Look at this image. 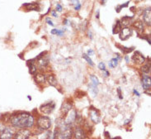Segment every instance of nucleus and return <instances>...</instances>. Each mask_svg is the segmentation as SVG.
<instances>
[{
	"mask_svg": "<svg viewBox=\"0 0 151 139\" xmlns=\"http://www.w3.org/2000/svg\"><path fill=\"white\" fill-rule=\"evenodd\" d=\"M11 124L18 129L31 128L34 124V119L30 113H22L12 116L10 119Z\"/></svg>",
	"mask_w": 151,
	"mask_h": 139,
	"instance_id": "f257e3e1",
	"label": "nucleus"
},
{
	"mask_svg": "<svg viewBox=\"0 0 151 139\" xmlns=\"http://www.w3.org/2000/svg\"><path fill=\"white\" fill-rule=\"evenodd\" d=\"M59 130V135L61 139H71L72 135H73V131L71 127H70V125L67 124H62Z\"/></svg>",
	"mask_w": 151,
	"mask_h": 139,
	"instance_id": "f03ea898",
	"label": "nucleus"
},
{
	"mask_svg": "<svg viewBox=\"0 0 151 139\" xmlns=\"http://www.w3.org/2000/svg\"><path fill=\"white\" fill-rule=\"evenodd\" d=\"M37 126L38 128L42 130H47L51 126V120L50 118L45 116H40L37 120Z\"/></svg>",
	"mask_w": 151,
	"mask_h": 139,
	"instance_id": "7ed1b4c3",
	"label": "nucleus"
},
{
	"mask_svg": "<svg viewBox=\"0 0 151 139\" xmlns=\"http://www.w3.org/2000/svg\"><path fill=\"white\" fill-rule=\"evenodd\" d=\"M56 104L54 102H50V103H45L41 105L40 108V110L41 113H45V114H50L53 112V110L55 109Z\"/></svg>",
	"mask_w": 151,
	"mask_h": 139,
	"instance_id": "20e7f679",
	"label": "nucleus"
},
{
	"mask_svg": "<svg viewBox=\"0 0 151 139\" xmlns=\"http://www.w3.org/2000/svg\"><path fill=\"white\" fill-rule=\"evenodd\" d=\"M31 136V132L27 129H20L14 135L15 139H28Z\"/></svg>",
	"mask_w": 151,
	"mask_h": 139,
	"instance_id": "39448f33",
	"label": "nucleus"
},
{
	"mask_svg": "<svg viewBox=\"0 0 151 139\" xmlns=\"http://www.w3.org/2000/svg\"><path fill=\"white\" fill-rule=\"evenodd\" d=\"M133 34V31L128 28V27H125L123 29H121L120 33H119V37L122 41H126L127 39H129Z\"/></svg>",
	"mask_w": 151,
	"mask_h": 139,
	"instance_id": "423d86ee",
	"label": "nucleus"
},
{
	"mask_svg": "<svg viewBox=\"0 0 151 139\" xmlns=\"http://www.w3.org/2000/svg\"><path fill=\"white\" fill-rule=\"evenodd\" d=\"M90 119L94 124H99L101 122L100 113L97 109L92 108L90 109Z\"/></svg>",
	"mask_w": 151,
	"mask_h": 139,
	"instance_id": "0eeeda50",
	"label": "nucleus"
},
{
	"mask_svg": "<svg viewBox=\"0 0 151 139\" xmlns=\"http://www.w3.org/2000/svg\"><path fill=\"white\" fill-rule=\"evenodd\" d=\"M13 138V132L9 128H4L0 133V139H12Z\"/></svg>",
	"mask_w": 151,
	"mask_h": 139,
	"instance_id": "6e6552de",
	"label": "nucleus"
},
{
	"mask_svg": "<svg viewBox=\"0 0 151 139\" xmlns=\"http://www.w3.org/2000/svg\"><path fill=\"white\" fill-rule=\"evenodd\" d=\"M73 107V103H72V101H70L69 99L65 100L62 106H61V113L63 115H66L67 113H69L70 111V109Z\"/></svg>",
	"mask_w": 151,
	"mask_h": 139,
	"instance_id": "1a4fd4ad",
	"label": "nucleus"
},
{
	"mask_svg": "<svg viewBox=\"0 0 151 139\" xmlns=\"http://www.w3.org/2000/svg\"><path fill=\"white\" fill-rule=\"evenodd\" d=\"M145 58L141 54V52L136 51L134 53V55L132 57V61L134 62V63H136V64H143L145 62Z\"/></svg>",
	"mask_w": 151,
	"mask_h": 139,
	"instance_id": "9d476101",
	"label": "nucleus"
},
{
	"mask_svg": "<svg viewBox=\"0 0 151 139\" xmlns=\"http://www.w3.org/2000/svg\"><path fill=\"white\" fill-rule=\"evenodd\" d=\"M74 138L76 139H85L86 136H87L84 129H83L81 127H77L74 129Z\"/></svg>",
	"mask_w": 151,
	"mask_h": 139,
	"instance_id": "9b49d317",
	"label": "nucleus"
},
{
	"mask_svg": "<svg viewBox=\"0 0 151 139\" xmlns=\"http://www.w3.org/2000/svg\"><path fill=\"white\" fill-rule=\"evenodd\" d=\"M150 76H149L147 75H143V77H142V87L144 89H145V90L150 89Z\"/></svg>",
	"mask_w": 151,
	"mask_h": 139,
	"instance_id": "f8f14e48",
	"label": "nucleus"
},
{
	"mask_svg": "<svg viewBox=\"0 0 151 139\" xmlns=\"http://www.w3.org/2000/svg\"><path fill=\"white\" fill-rule=\"evenodd\" d=\"M143 19H144L145 22L148 26H150L151 25L150 8H146L145 10L144 11V13H143Z\"/></svg>",
	"mask_w": 151,
	"mask_h": 139,
	"instance_id": "ddd939ff",
	"label": "nucleus"
},
{
	"mask_svg": "<svg viewBox=\"0 0 151 139\" xmlns=\"http://www.w3.org/2000/svg\"><path fill=\"white\" fill-rule=\"evenodd\" d=\"M45 81H47L48 84L51 86H56L57 85V80L53 75H48L45 76Z\"/></svg>",
	"mask_w": 151,
	"mask_h": 139,
	"instance_id": "4468645a",
	"label": "nucleus"
},
{
	"mask_svg": "<svg viewBox=\"0 0 151 139\" xmlns=\"http://www.w3.org/2000/svg\"><path fill=\"white\" fill-rule=\"evenodd\" d=\"M24 7L26 8L27 10L30 11H40V6L36 3H25L23 4Z\"/></svg>",
	"mask_w": 151,
	"mask_h": 139,
	"instance_id": "2eb2a0df",
	"label": "nucleus"
},
{
	"mask_svg": "<svg viewBox=\"0 0 151 139\" xmlns=\"http://www.w3.org/2000/svg\"><path fill=\"white\" fill-rule=\"evenodd\" d=\"M133 17H128V16H125L121 18V27L123 26L124 27H127L128 25H130L131 22V20H132Z\"/></svg>",
	"mask_w": 151,
	"mask_h": 139,
	"instance_id": "dca6fc26",
	"label": "nucleus"
},
{
	"mask_svg": "<svg viewBox=\"0 0 151 139\" xmlns=\"http://www.w3.org/2000/svg\"><path fill=\"white\" fill-rule=\"evenodd\" d=\"M37 58H38V62H39L40 66H41L45 67L49 65V59H48L47 56L46 57H40V56H38Z\"/></svg>",
	"mask_w": 151,
	"mask_h": 139,
	"instance_id": "f3484780",
	"label": "nucleus"
},
{
	"mask_svg": "<svg viewBox=\"0 0 151 139\" xmlns=\"http://www.w3.org/2000/svg\"><path fill=\"white\" fill-rule=\"evenodd\" d=\"M35 82L38 84H43L45 82V75L44 74H40L38 73L35 75Z\"/></svg>",
	"mask_w": 151,
	"mask_h": 139,
	"instance_id": "a211bd4d",
	"label": "nucleus"
},
{
	"mask_svg": "<svg viewBox=\"0 0 151 139\" xmlns=\"http://www.w3.org/2000/svg\"><path fill=\"white\" fill-rule=\"evenodd\" d=\"M134 27L136 28L138 31H144V25L142 21H137L134 23Z\"/></svg>",
	"mask_w": 151,
	"mask_h": 139,
	"instance_id": "6ab92c4d",
	"label": "nucleus"
},
{
	"mask_svg": "<svg viewBox=\"0 0 151 139\" xmlns=\"http://www.w3.org/2000/svg\"><path fill=\"white\" fill-rule=\"evenodd\" d=\"M121 30V22L119 20L116 21V26L114 27V28H113V31H112V33L113 34H117V33H119Z\"/></svg>",
	"mask_w": 151,
	"mask_h": 139,
	"instance_id": "aec40b11",
	"label": "nucleus"
},
{
	"mask_svg": "<svg viewBox=\"0 0 151 139\" xmlns=\"http://www.w3.org/2000/svg\"><path fill=\"white\" fill-rule=\"evenodd\" d=\"M108 65H109L110 68H115V67L118 66V59L117 58H112Z\"/></svg>",
	"mask_w": 151,
	"mask_h": 139,
	"instance_id": "412c9836",
	"label": "nucleus"
},
{
	"mask_svg": "<svg viewBox=\"0 0 151 139\" xmlns=\"http://www.w3.org/2000/svg\"><path fill=\"white\" fill-rule=\"evenodd\" d=\"M90 79H91V81H92V85L97 87V85L100 84V83H99V80H98V79L96 77L95 75H91Z\"/></svg>",
	"mask_w": 151,
	"mask_h": 139,
	"instance_id": "4be33fe9",
	"label": "nucleus"
},
{
	"mask_svg": "<svg viewBox=\"0 0 151 139\" xmlns=\"http://www.w3.org/2000/svg\"><path fill=\"white\" fill-rule=\"evenodd\" d=\"M141 71L144 74H145V75L150 73V65H145V66H142L141 67Z\"/></svg>",
	"mask_w": 151,
	"mask_h": 139,
	"instance_id": "5701e85b",
	"label": "nucleus"
},
{
	"mask_svg": "<svg viewBox=\"0 0 151 139\" xmlns=\"http://www.w3.org/2000/svg\"><path fill=\"white\" fill-rule=\"evenodd\" d=\"M83 58L84 59H85L86 61H87V62L91 66H94V64H93V61L91 60V58L89 57V56H88L87 54H83Z\"/></svg>",
	"mask_w": 151,
	"mask_h": 139,
	"instance_id": "b1692460",
	"label": "nucleus"
},
{
	"mask_svg": "<svg viewBox=\"0 0 151 139\" xmlns=\"http://www.w3.org/2000/svg\"><path fill=\"white\" fill-rule=\"evenodd\" d=\"M29 72L31 75H34L36 72V67L33 64V63H30V66H29Z\"/></svg>",
	"mask_w": 151,
	"mask_h": 139,
	"instance_id": "393cba45",
	"label": "nucleus"
},
{
	"mask_svg": "<svg viewBox=\"0 0 151 139\" xmlns=\"http://www.w3.org/2000/svg\"><path fill=\"white\" fill-rule=\"evenodd\" d=\"M134 49H135V47H130V48H128V47H124V46L121 47V51H122V52H124V53H130V52H132Z\"/></svg>",
	"mask_w": 151,
	"mask_h": 139,
	"instance_id": "a878e982",
	"label": "nucleus"
},
{
	"mask_svg": "<svg viewBox=\"0 0 151 139\" xmlns=\"http://www.w3.org/2000/svg\"><path fill=\"white\" fill-rule=\"evenodd\" d=\"M128 5H129V2H126V3L123 4V5L118 6V7L116 8V12H117V13H120V11H121V8H126Z\"/></svg>",
	"mask_w": 151,
	"mask_h": 139,
	"instance_id": "bb28decb",
	"label": "nucleus"
},
{
	"mask_svg": "<svg viewBox=\"0 0 151 139\" xmlns=\"http://www.w3.org/2000/svg\"><path fill=\"white\" fill-rule=\"evenodd\" d=\"M98 68L100 69L101 71H106V66H105V64H104L103 62H101V63H99V65H98Z\"/></svg>",
	"mask_w": 151,
	"mask_h": 139,
	"instance_id": "cd10ccee",
	"label": "nucleus"
},
{
	"mask_svg": "<svg viewBox=\"0 0 151 139\" xmlns=\"http://www.w3.org/2000/svg\"><path fill=\"white\" fill-rule=\"evenodd\" d=\"M59 31L60 30H58V29H53V30H51V34H53V35H58L59 34Z\"/></svg>",
	"mask_w": 151,
	"mask_h": 139,
	"instance_id": "c85d7f7f",
	"label": "nucleus"
},
{
	"mask_svg": "<svg viewBox=\"0 0 151 139\" xmlns=\"http://www.w3.org/2000/svg\"><path fill=\"white\" fill-rule=\"evenodd\" d=\"M62 9H63V8H62V6H61L60 3H57V4H56V10L58 11V12H61Z\"/></svg>",
	"mask_w": 151,
	"mask_h": 139,
	"instance_id": "c756f323",
	"label": "nucleus"
},
{
	"mask_svg": "<svg viewBox=\"0 0 151 139\" xmlns=\"http://www.w3.org/2000/svg\"><path fill=\"white\" fill-rule=\"evenodd\" d=\"M46 22H47V23H48L49 25H50V26H52V27L54 26V23L52 22V21L50 20L49 17H47V18H46Z\"/></svg>",
	"mask_w": 151,
	"mask_h": 139,
	"instance_id": "7c9ffc66",
	"label": "nucleus"
},
{
	"mask_svg": "<svg viewBox=\"0 0 151 139\" xmlns=\"http://www.w3.org/2000/svg\"><path fill=\"white\" fill-rule=\"evenodd\" d=\"M72 3H73L74 6H77L79 5V4H80V3H79V0H72Z\"/></svg>",
	"mask_w": 151,
	"mask_h": 139,
	"instance_id": "2f4dec72",
	"label": "nucleus"
},
{
	"mask_svg": "<svg viewBox=\"0 0 151 139\" xmlns=\"http://www.w3.org/2000/svg\"><path fill=\"white\" fill-rule=\"evenodd\" d=\"M117 92H118V94H119V98H122V95H121V89H120V88H118Z\"/></svg>",
	"mask_w": 151,
	"mask_h": 139,
	"instance_id": "473e14b6",
	"label": "nucleus"
},
{
	"mask_svg": "<svg viewBox=\"0 0 151 139\" xmlns=\"http://www.w3.org/2000/svg\"><path fill=\"white\" fill-rule=\"evenodd\" d=\"M80 8H81V4H79V5H77L74 7V9L77 11H79V9H80Z\"/></svg>",
	"mask_w": 151,
	"mask_h": 139,
	"instance_id": "72a5a7b5",
	"label": "nucleus"
},
{
	"mask_svg": "<svg viewBox=\"0 0 151 139\" xmlns=\"http://www.w3.org/2000/svg\"><path fill=\"white\" fill-rule=\"evenodd\" d=\"M4 128H5V127H4V126H3V124H0V133H1V132L3 131V129H4Z\"/></svg>",
	"mask_w": 151,
	"mask_h": 139,
	"instance_id": "f704fd0d",
	"label": "nucleus"
},
{
	"mask_svg": "<svg viewBox=\"0 0 151 139\" xmlns=\"http://www.w3.org/2000/svg\"><path fill=\"white\" fill-rule=\"evenodd\" d=\"M93 52L92 51V50H88V56H91V55H93Z\"/></svg>",
	"mask_w": 151,
	"mask_h": 139,
	"instance_id": "c9c22d12",
	"label": "nucleus"
},
{
	"mask_svg": "<svg viewBox=\"0 0 151 139\" xmlns=\"http://www.w3.org/2000/svg\"><path fill=\"white\" fill-rule=\"evenodd\" d=\"M88 36H89V37H90V39H93V34H92L91 30H88Z\"/></svg>",
	"mask_w": 151,
	"mask_h": 139,
	"instance_id": "e433bc0d",
	"label": "nucleus"
},
{
	"mask_svg": "<svg viewBox=\"0 0 151 139\" xmlns=\"http://www.w3.org/2000/svg\"><path fill=\"white\" fill-rule=\"evenodd\" d=\"M52 15L54 16V17H58V15H57V13H56V10H55V11H53V12H52Z\"/></svg>",
	"mask_w": 151,
	"mask_h": 139,
	"instance_id": "4c0bfd02",
	"label": "nucleus"
},
{
	"mask_svg": "<svg viewBox=\"0 0 151 139\" xmlns=\"http://www.w3.org/2000/svg\"><path fill=\"white\" fill-rule=\"evenodd\" d=\"M134 93L136 94V95H137V96H141V94H140V93L138 92V91H137L136 89H134Z\"/></svg>",
	"mask_w": 151,
	"mask_h": 139,
	"instance_id": "58836bf2",
	"label": "nucleus"
},
{
	"mask_svg": "<svg viewBox=\"0 0 151 139\" xmlns=\"http://www.w3.org/2000/svg\"><path fill=\"white\" fill-rule=\"evenodd\" d=\"M109 75H110V74H109V72H108L107 71H105V76H106V77H107V76H109Z\"/></svg>",
	"mask_w": 151,
	"mask_h": 139,
	"instance_id": "ea45409f",
	"label": "nucleus"
},
{
	"mask_svg": "<svg viewBox=\"0 0 151 139\" xmlns=\"http://www.w3.org/2000/svg\"><path fill=\"white\" fill-rule=\"evenodd\" d=\"M97 19L99 18V10L97 11Z\"/></svg>",
	"mask_w": 151,
	"mask_h": 139,
	"instance_id": "a19ab883",
	"label": "nucleus"
},
{
	"mask_svg": "<svg viewBox=\"0 0 151 139\" xmlns=\"http://www.w3.org/2000/svg\"><path fill=\"white\" fill-rule=\"evenodd\" d=\"M125 59H126V61L127 62V63H128V62H129V61H130V59H129V57H126V58H125Z\"/></svg>",
	"mask_w": 151,
	"mask_h": 139,
	"instance_id": "79ce46f5",
	"label": "nucleus"
},
{
	"mask_svg": "<svg viewBox=\"0 0 151 139\" xmlns=\"http://www.w3.org/2000/svg\"><path fill=\"white\" fill-rule=\"evenodd\" d=\"M106 2V0H102V3L103 4H104V3H105Z\"/></svg>",
	"mask_w": 151,
	"mask_h": 139,
	"instance_id": "37998d69",
	"label": "nucleus"
},
{
	"mask_svg": "<svg viewBox=\"0 0 151 139\" xmlns=\"http://www.w3.org/2000/svg\"><path fill=\"white\" fill-rule=\"evenodd\" d=\"M112 139H121V138H120V137H117L116 138H112Z\"/></svg>",
	"mask_w": 151,
	"mask_h": 139,
	"instance_id": "c03bdc74",
	"label": "nucleus"
}]
</instances>
